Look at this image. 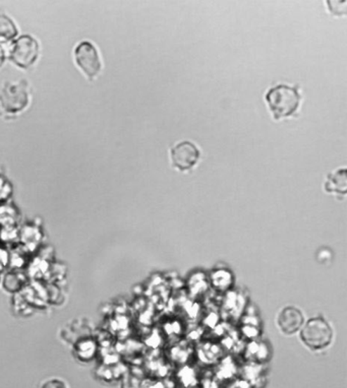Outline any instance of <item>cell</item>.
<instances>
[{
	"mask_svg": "<svg viewBox=\"0 0 347 388\" xmlns=\"http://www.w3.org/2000/svg\"><path fill=\"white\" fill-rule=\"evenodd\" d=\"M301 100L303 97L299 85L279 83L275 87L270 88L265 95V101L275 120L298 116Z\"/></svg>",
	"mask_w": 347,
	"mask_h": 388,
	"instance_id": "1",
	"label": "cell"
},
{
	"mask_svg": "<svg viewBox=\"0 0 347 388\" xmlns=\"http://www.w3.org/2000/svg\"><path fill=\"white\" fill-rule=\"evenodd\" d=\"M31 92L25 81H10L0 90V114L2 116H15L30 103Z\"/></svg>",
	"mask_w": 347,
	"mask_h": 388,
	"instance_id": "2",
	"label": "cell"
},
{
	"mask_svg": "<svg viewBox=\"0 0 347 388\" xmlns=\"http://www.w3.org/2000/svg\"><path fill=\"white\" fill-rule=\"evenodd\" d=\"M301 342L312 351H321L330 346L333 340V330L323 317L308 319L299 330Z\"/></svg>",
	"mask_w": 347,
	"mask_h": 388,
	"instance_id": "3",
	"label": "cell"
},
{
	"mask_svg": "<svg viewBox=\"0 0 347 388\" xmlns=\"http://www.w3.org/2000/svg\"><path fill=\"white\" fill-rule=\"evenodd\" d=\"M74 60L81 72L89 79H94L101 72V59L92 43H79L74 50Z\"/></svg>",
	"mask_w": 347,
	"mask_h": 388,
	"instance_id": "4",
	"label": "cell"
},
{
	"mask_svg": "<svg viewBox=\"0 0 347 388\" xmlns=\"http://www.w3.org/2000/svg\"><path fill=\"white\" fill-rule=\"evenodd\" d=\"M201 151L196 144L190 140H183L170 149L172 167L181 172L192 170L199 163Z\"/></svg>",
	"mask_w": 347,
	"mask_h": 388,
	"instance_id": "5",
	"label": "cell"
},
{
	"mask_svg": "<svg viewBox=\"0 0 347 388\" xmlns=\"http://www.w3.org/2000/svg\"><path fill=\"white\" fill-rule=\"evenodd\" d=\"M39 54V46L30 36H24L15 42L11 58L20 67L28 68L35 63Z\"/></svg>",
	"mask_w": 347,
	"mask_h": 388,
	"instance_id": "6",
	"label": "cell"
},
{
	"mask_svg": "<svg viewBox=\"0 0 347 388\" xmlns=\"http://www.w3.org/2000/svg\"><path fill=\"white\" fill-rule=\"evenodd\" d=\"M303 312L294 306H287L278 313L277 326L283 335H296L303 328Z\"/></svg>",
	"mask_w": 347,
	"mask_h": 388,
	"instance_id": "7",
	"label": "cell"
},
{
	"mask_svg": "<svg viewBox=\"0 0 347 388\" xmlns=\"http://www.w3.org/2000/svg\"><path fill=\"white\" fill-rule=\"evenodd\" d=\"M325 190L328 194L346 195V169H338L334 173L329 174L325 183Z\"/></svg>",
	"mask_w": 347,
	"mask_h": 388,
	"instance_id": "8",
	"label": "cell"
},
{
	"mask_svg": "<svg viewBox=\"0 0 347 388\" xmlns=\"http://www.w3.org/2000/svg\"><path fill=\"white\" fill-rule=\"evenodd\" d=\"M17 35L15 25L6 15H0V40H10Z\"/></svg>",
	"mask_w": 347,
	"mask_h": 388,
	"instance_id": "9",
	"label": "cell"
},
{
	"mask_svg": "<svg viewBox=\"0 0 347 388\" xmlns=\"http://www.w3.org/2000/svg\"><path fill=\"white\" fill-rule=\"evenodd\" d=\"M40 388H69L65 381L58 378L49 379L45 381Z\"/></svg>",
	"mask_w": 347,
	"mask_h": 388,
	"instance_id": "10",
	"label": "cell"
},
{
	"mask_svg": "<svg viewBox=\"0 0 347 388\" xmlns=\"http://www.w3.org/2000/svg\"><path fill=\"white\" fill-rule=\"evenodd\" d=\"M4 58H6V54H4V50L2 49L1 46H0V67H1L2 63H4Z\"/></svg>",
	"mask_w": 347,
	"mask_h": 388,
	"instance_id": "11",
	"label": "cell"
}]
</instances>
